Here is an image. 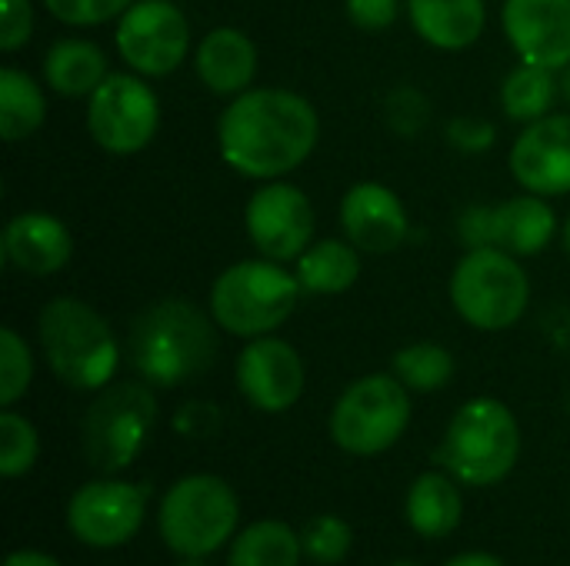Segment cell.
<instances>
[{"instance_id": "1", "label": "cell", "mask_w": 570, "mask_h": 566, "mask_svg": "<svg viewBox=\"0 0 570 566\" xmlns=\"http://www.w3.org/2000/svg\"><path fill=\"white\" fill-rule=\"evenodd\" d=\"M321 140V113L287 87H250L220 110V160L257 183L284 180L311 160Z\"/></svg>"}, {"instance_id": "2", "label": "cell", "mask_w": 570, "mask_h": 566, "mask_svg": "<svg viewBox=\"0 0 570 566\" xmlns=\"http://www.w3.org/2000/svg\"><path fill=\"white\" fill-rule=\"evenodd\" d=\"M217 330L210 310L184 297H164L130 320L127 360L154 390H174L210 370L220 350Z\"/></svg>"}, {"instance_id": "3", "label": "cell", "mask_w": 570, "mask_h": 566, "mask_svg": "<svg viewBox=\"0 0 570 566\" xmlns=\"http://www.w3.org/2000/svg\"><path fill=\"white\" fill-rule=\"evenodd\" d=\"M37 340L50 374L77 390L97 394L114 384L120 367V340L107 317L80 297H53L37 314Z\"/></svg>"}, {"instance_id": "4", "label": "cell", "mask_w": 570, "mask_h": 566, "mask_svg": "<svg viewBox=\"0 0 570 566\" xmlns=\"http://www.w3.org/2000/svg\"><path fill=\"white\" fill-rule=\"evenodd\" d=\"M521 460V424L514 410L498 397L464 400L438 450L434 464L448 470L461 487H498L504 484Z\"/></svg>"}, {"instance_id": "5", "label": "cell", "mask_w": 570, "mask_h": 566, "mask_svg": "<svg viewBox=\"0 0 570 566\" xmlns=\"http://www.w3.org/2000/svg\"><path fill=\"white\" fill-rule=\"evenodd\" d=\"M301 280L287 264L250 257L224 267L207 297V310L217 320V327L230 337L254 340L277 334L301 304Z\"/></svg>"}, {"instance_id": "6", "label": "cell", "mask_w": 570, "mask_h": 566, "mask_svg": "<svg viewBox=\"0 0 570 566\" xmlns=\"http://www.w3.org/2000/svg\"><path fill=\"white\" fill-rule=\"evenodd\" d=\"M240 530V500L224 477L187 474L167 487L157 507V534L177 560L214 557Z\"/></svg>"}, {"instance_id": "7", "label": "cell", "mask_w": 570, "mask_h": 566, "mask_svg": "<svg viewBox=\"0 0 570 566\" xmlns=\"http://www.w3.org/2000/svg\"><path fill=\"white\" fill-rule=\"evenodd\" d=\"M160 407L147 380H117L94 394L80 420V454L104 474L117 477L127 470L147 447L157 427Z\"/></svg>"}, {"instance_id": "8", "label": "cell", "mask_w": 570, "mask_h": 566, "mask_svg": "<svg viewBox=\"0 0 570 566\" xmlns=\"http://www.w3.org/2000/svg\"><path fill=\"white\" fill-rule=\"evenodd\" d=\"M454 314L481 330L501 334L521 324L531 307V277L521 267V257L498 247H474L454 264L448 280Z\"/></svg>"}, {"instance_id": "9", "label": "cell", "mask_w": 570, "mask_h": 566, "mask_svg": "<svg viewBox=\"0 0 570 566\" xmlns=\"http://www.w3.org/2000/svg\"><path fill=\"white\" fill-rule=\"evenodd\" d=\"M411 390L394 374H367L341 390L331 407V440L351 457L387 454L411 427Z\"/></svg>"}, {"instance_id": "10", "label": "cell", "mask_w": 570, "mask_h": 566, "mask_svg": "<svg viewBox=\"0 0 570 566\" xmlns=\"http://www.w3.org/2000/svg\"><path fill=\"white\" fill-rule=\"evenodd\" d=\"M160 130V97L147 77L134 70H110V77L87 97V133L114 153L130 157L154 143Z\"/></svg>"}, {"instance_id": "11", "label": "cell", "mask_w": 570, "mask_h": 566, "mask_svg": "<svg viewBox=\"0 0 570 566\" xmlns=\"http://www.w3.org/2000/svg\"><path fill=\"white\" fill-rule=\"evenodd\" d=\"M150 490L120 477H97L80 484L63 510L67 530L90 550H117L130 544L147 520Z\"/></svg>"}, {"instance_id": "12", "label": "cell", "mask_w": 570, "mask_h": 566, "mask_svg": "<svg viewBox=\"0 0 570 566\" xmlns=\"http://www.w3.org/2000/svg\"><path fill=\"white\" fill-rule=\"evenodd\" d=\"M190 20L174 0H134L114 30L117 57L147 80L174 73L190 53Z\"/></svg>"}, {"instance_id": "13", "label": "cell", "mask_w": 570, "mask_h": 566, "mask_svg": "<svg viewBox=\"0 0 570 566\" xmlns=\"http://www.w3.org/2000/svg\"><path fill=\"white\" fill-rule=\"evenodd\" d=\"M458 237L468 250L498 247L514 257H538L558 237V214L548 197L518 193L501 203H471L458 217Z\"/></svg>"}, {"instance_id": "14", "label": "cell", "mask_w": 570, "mask_h": 566, "mask_svg": "<svg viewBox=\"0 0 570 566\" xmlns=\"http://www.w3.org/2000/svg\"><path fill=\"white\" fill-rule=\"evenodd\" d=\"M244 230L261 257L294 264L317 240V214L301 187L287 180H267L247 197Z\"/></svg>"}, {"instance_id": "15", "label": "cell", "mask_w": 570, "mask_h": 566, "mask_svg": "<svg viewBox=\"0 0 570 566\" xmlns=\"http://www.w3.org/2000/svg\"><path fill=\"white\" fill-rule=\"evenodd\" d=\"M240 397L261 414H287L307 387V370L297 347L277 334L244 340L234 360Z\"/></svg>"}, {"instance_id": "16", "label": "cell", "mask_w": 570, "mask_h": 566, "mask_svg": "<svg viewBox=\"0 0 570 566\" xmlns=\"http://www.w3.org/2000/svg\"><path fill=\"white\" fill-rule=\"evenodd\" d=\"M511 177L538 197L570 193V110L524 123L511 147Z\"/></svg>"}, {"instance_id": "17", "label": "cell", "mask_w": 570, "mask_h": 566, "mask_svg": "<svg viewBox=\"0 0 570 566\" xmlns=\"http://www.w3.org/2000/svg\"><path fill=\"white\" fill-rule=\"evenodd\" d=\"M341 230L361 254L387 257L407 244L411 217L397 190L381 180H357L341 197Z\"/></svg>"}, {"instance_id": "18", "label": "cell", "mask_w": 570, "mask_h": 566, "mask_svg": "<svg viewBox=\"0 0 570 566\" xmlns=\"http://www.w3.org/2000/svg\"><path fill=\"white\" fill-rule=\"evenodd\" d=\"M501 27L524 63L558 73L570 67V0H504Z\"/></svg>"}, {"instance_id": "19", "label": "cell", "mask_w": 570, "mask_h": 566, "mask_svg": "<svg viewBox=\"0 0 570 566\" xmlns=\"http://www.w3.org/2000/svg\"><path fill=\"white\" fill-rule=\"evenodd\" d=\"M0 254L27 277H53L73 260V234L50 210H20L3 227Z\"/></svg>"}, {"instance_id": "20", "label": "cell", "mask_w": 570, "mask_h": 566, "mask_svg": "<svg viewBox=\"0 0 570 566\" xmlns=\"http://www.w3.org/2000/svg\"><path fill=\"white\" fill-rule=\"evenodd\" d=\"M257 43L237 27H214L194 47V73L214 97H237L254 87Z\"/></svg>"}, {"instance_id": "21", "label": "cell", "mask_w": 570, "mask_h": 566, "mask_svg": "<svg viewBox=\"0 0 570 566\" xmlns=\"http://www.w3.org/2000/svg\"><path fill=\"white\" fill-rule=\"evenodd\" d=\"M414 33L434 50H468L484 37L488 0H404Z\"/></svg>"}, {"instance_id": "22", "label": "cell", "mask_w": 570, "mask_h": 566, "mask_svg": "<svg viewBox=\"0 0 570 566\" xmlns=\"http://www.w3.org/2000/svg\"><path fill=\"white\" fill-rule=\"evenodd\" d=\"M464 497L448 470H424L404 497V520L424 540H444L461 527Z\"/></svg>"}, {"instance_id": "23", "label": "cell", "mask_w": 570, "mask_h": 566, "mask_svg": "<svg viewBox=\"0 0 570 566\" xmlns=\"http://www.w3.org/2000/svg\"><path fill=\"white\" fill-rule=\"evenodd\" d=\"M110 77V63L100 43L87 37H63L43 53V83L70 100H87Z\"/></svg>"}, {"instance_id": "24", "label": "cell", "mask_w": 570, "mask_h": 566, "mask_svg": "<svg viewBox=\"0 0 570 566\" xmlns=\"http://www.w3.org/2000/svg\"><path fill=\"white\" fill-rule=\"evenodd\" d=\"M294 274L301 280V290L311 297H337L351 290L361 277V250L351 240L324 237L314 240L297 260Z\"/></svg>"}, {"instance_id": "25", "label": "cell", "mask_w": 570, "mask_h": 566, "mask_svg": "<svg viewBox=\"0 0 570 566\" xmlns=\"http://www.w3.org/2000/svg\"><path fill=\"white\" fill-rule=\"evenodd\" d=\"M301 534L277 517L240 527L227 547V566H301Z\"/></svg>"}, {"instance_id": "26", "label": "cell", "mask_w": 570, "mask_h": 566, "mask_svg": "<svg viewBox=\"0 0 570 566\" xmlns=\"http://www.w3.org/2000/svg\"><path fill=\"white\" fill-rule=\"evenodd\" d=\"M47 120V93L43 87L20 67L0 70V137L7 143H20L33 137Z\"/></svg>"}, {"instance_id": "27", "label": "cell", "mask_w": 570, "mask_h": 566, "mask_svg": "<svg viewBox=\"0 0 570 566\" xmlns=\"http://www.w3.org/2000/svg\"><path fill=\"white\" fill-rule=\"evenodd\" d=\"M558 97H561V73L524 60L501 83V110L514 123H534L554 113Z\"/></svg>"}, {"instance_id": "28", "label": "cell", "mask_w": 570, "mask_h": 566, "mask_svg": "<svg viewBox=\"0 0 570 566\" xmlns=\"http://www.w3.org/2000/svg\"><path fill=\"white\" fill-rule=\"evenodd\" d=\"M391 374L411 390V394H438L444 390L454 374H458V360L444 344L434 340H417L401 347L391 357Z\"/></svg>"}, {"instance_id": "29", "label": "cell", "mask_w": 570, "mask_h": 566, "mask_svg": "<svg viewBox=\"0 0 570 566\" xmlns=\"http://www.w3.org/2000/svg\"><path fill=\"white\" fill-rule=\"evenodd\" d=\"M40 434L37 427L13 407L0 410V477L20 480L37 467Z\"/></svg>"}, {"instance_id": "30", "label": "cell", "mask_w": 570, "mask_h": 566, "mask_svg": "<svg viewBox=\"0 0 570 566\" xmlns=\"http://www.w3.org/2000/svg\"><path fill=\"white\" fill-rule=\"evenodd\" d=\"M301 547H304V560L317 566H337L351 557L354 530L337 514H317L301 527Z\"/></svg>"}, {"instance_id": "31", "label": "cell", "mask_w": 570, "mask_h": 566, "mask_svg": "<svg viewBox=\"0 0 570 566\" xmlns=\"http://www.w3.org/2000/svg\"><path fill=\"white\" fill-rule=\"evenodd\" d=\"M33 384V350L17 327H0V407H17Z\"/></svg>"}, {"instance_id": "32", "label": "cell", "mask_w": 570, "mask_h": 566, "mask_svg": "<svg viewBox=\"0 0 570 566\" xmlns=\"http://www.w3.org/2000/svg\"><path fill=\"white\" fill-rule=\"evenodd\" d=\"M47 13L67 27H100L117 20L134 0H40Z\"/></svg>"}, {"instance_id": "33", "label": "cell", "mask_w": 570, "mask_h": 566, "mask_svg": "<svg viewBox=\"0 0 570 566\" xmlns=\"http://www.w3.org/2000/svg\"><path fill=\"white\" fill-rule=\"evenodd\" d=\"M384 113H387V123H391L394 133L417 137L424 130V123L431 120V103L417 87H394L387 93Z\"/></svg>"}, {"instance_id": "34", "label": "cell", "mask_w": 570, "mask_h": 566, "mask_svg": "<svg viewBox=\"0 0 570 566\" xmlns=\"http://www.w3.org/2000/svg\"><path fill=\"white\" fill-rule=\"evenodd\" d=\"M33 37V3L30 0H0V47L17 53Z\"/></svg>"}, {"instance_id": "35", "label": "cell", "mask_w": 570, "mask_h": 566, "mask_svg": "<svg viewBox=\"0 0 570 566\" xmlns=\"http://www.w3.org/2000/svg\"><path fill=\"white\" fill-rule=\"evenodd\" d=\"M344 13L357 30L384 33L401 17V0H344Z\"/></svg>"}, {"instance_id": "36", "label": "cell", "mask_w": 570, "mask_h": 566, "mask_svg": "<svg viewBox=\"0 0 570 566\" xmlns=\"http://www.w3.org/2000/svg\"><path fill=\"white\" fill-rule=\"evenodd\" d=\"M448 140H451V147H458L464 153H481V150L494 147L498 130H494V123L478 120V117H454L448 123Z\"/></svg>"}, {"instance_id": "37", "label": "cell", "mask_w": 570, "mask_h": 566, "mask_svg": "<svg viewBox=\"0 0 570 566\" xmlns=\"http://www.w3.org/2000/svg\"><path fill=\"white\" fill-rule=\"evenodd\" d=\"M3 566H63L60 560H53L50 554H43V550H13Z\"/></svg>"}, {"instance_id": "38", "label": "cell", "mask_w": 570, "mask_h": 566, "mask_svg": "<svg viewBox=\"0 0 570 566\" xmlns=\"http://www.w3.org/2000/svg\"><path fill=\"white\" fill-rule=\"evenodd\" d=\"M444 566H508L501 557L488 554V550H468V554H458L451 557Z\"/></svg>"}, {"instance_id": "39", "label": "cell", "mask_w": 570, "mask_h": 566, "mask_svg": "<svg viewBox=\"0 0 570 566\" xmlns=\"http://www.w3.org/2000/svg\"><path fill=\"white\" fill-rule=\"evenodd\" d=\"M561 100L570 107V67L561 73Z\"/></svg>"}, {"instance_id": "40", "label": "cell", "mask_w": 570, "mask_h": 566, "mask_svg": "<svg viewBox=\"0 0 570 566\" xmlns=\"http://www.w3.org/2000/svg\"><path fill=\"white\" fill-rule=\"evenodd\" d=\"M561 244H564V254L570 257V214L568 220H564V227H561Z\"/></svg>"}, {"instance_id": "41", "label": "cell", "mask_w": 570, "mask_h": 566, "mask_svg": "<svg viewBox=\"0 0 570 566\" xmlns=\"http://www.w3.org/2000/svg\"><path fill=\"white\" fill-rule=\"evenodd\" d=\"M177 566H210V564H207L204 557H190V560H180Z\"/></svg>"}, {"instance_id": "42", "label": "cell", "mask_w": 570, "mask_h": 566, "mask_svg": "<svg viewBox=\"0 0 570 566\" xmlns=\"http://www.w3.org/2000/svg\"><path fill=\"white\" fill-rule=\"evenodd\" d=\"M387 566H421V564H414V560H397V564H387Z\"/></svg>"}]
</instances>
